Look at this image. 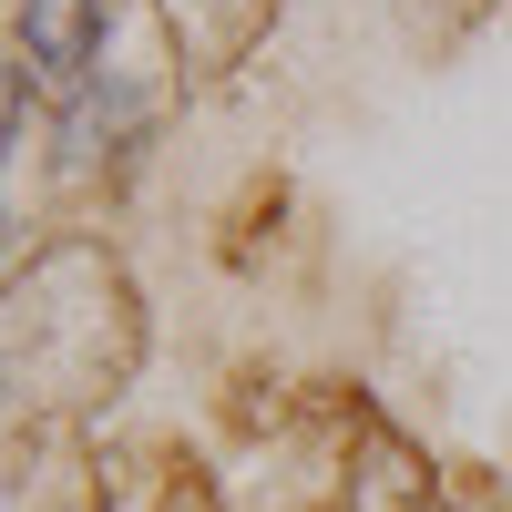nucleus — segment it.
I'll use <instances>...</instances> for the list:
<instances>
[{"label": "nucleus", "mask_w": 512, "mask_h": 512, "mask_svg": "<svg viewBox=\"0 0 512 512\" xmlns=\"http://www.w3.org/2000/svg\"><path fill=\"white\" fill-rule=\"evenodd\" d=\"M21 62L41 82H82L103 62V0H21Z\"/></svg>", "instance_id": "obj_1"}, {"label": "nucleus", "mask_w": 512, "mask_h": 512, "mask_svg": "<svg viewBox=\"0 0 512 512\" xmlns=\"http://www.w3.org/2000/svg\"><path fill=\"white\" fill-rule=\"evenodd\" d=\"M11 144H21V72L0 62V154H11Z\"/></svg>", "instance_id": "obj_2"}]
</instances>
